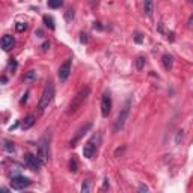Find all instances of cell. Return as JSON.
<instances>
[{
	"label": "cell",
	"mask_w": 193,
	"mask_h": 193,
	"mask_svg": "<svg viewBox=\"0 0 193 193\" xmlns=\"http://www.w3.org/2000/svg\"><path fill=\"white\" fill-rule=\"evenodd\" d=\"M168 39H169L171 42L174 41V33H172V32H171V33H168Z\"/></svg>",
	"instance_id": "33"
},
{
	"label": "cell",
	"mask_w": 193,
	"mask_h": 193,
	"mask_svg": "<svg viewBox=\"0 0 193 193\" xmlns=\"http://www.w3.org/2000/svg\"><path fill=\"white\" fill-rule=\"evenodd\" d=\"M82 192H83V193H89V192H91V184H89V181H85V183L82 184Z\"/></svg>",
	"instance_id": "23"
},
{
	"label": "cell",
	"mask_w": 193,
	"mask_h": 193,
	"mask_svg": "<svg viewBox=\"0 0 193 193\" xmlns=\"http://www.w3.org/2000/svg\"><path fill=\"white\" fill-rule=\"evenodd\" d=\"M42 21H44V24H45V26H47L50 30H54V29H56L53 17H50V15H44V17H42Z\"/></svg>",
	"instance_id": "15"
},
{
	"label": "cell",
	"mask_w": 193,
	"mask_h": 193,
	"mask_svg": "<svg viewBox=\"0 0 193 193\" xmlns=\"http://www.w3.org/2000/svg\"><path fill=\"white\" fill-rule=\"evenodd\" d=\"M53 97H54V83L52 80H48L44 86V91L41 94V98H39V103H38V110L39 113H44V110L50 106Z\"/></svg>",
	"instance_id": "2"
},
{
	"label": "cell",
	"mask_w": 193,
	"mask_h": 193,
	"mask_svg": "<svg viewBox=\"0 0 193 193\" xmlns=\"http://www.w3.org/2000/svg\"><path fill=\"white\" fill-rule=\"evenodd\" d=\"M33 124H35V116H33V115H29V116H26L24 121L21 122V128H23V130H29L30 127H33Z\"/></svg>",
	"instance_id": "14"
},
{
	"label": "cell",
	"mask_w": 193,
	"mask_h": 193,
	"mask_svg": "<svg viewBox=\"0 0 193 193\" xmlns=\"http://www.w3.org/2000/svg\"><path fill=\"white\" fill-rule=\"evenodd\" d=\"M27 95H29V91H27V92H26V94L23 95V98H21V101H20L21 104H23V103H26V100H27Z\"/></svg>",
	"instance_id": "31"
},
{
	"label": "cell",
	"mask_w": 193,
	"mask_h": 193,
	"mask_svg": "<svg viewBox=\"0 0 193 193\" xmlns=\"http://www.w3.org/2000/svg\"><path fill=\"white\" fill-rule=\"evenodd\" d=\"M139 192H148V187L142 184V186H139Z\"/></svg>",
	"instance_id": "32"
},
{
	"label": "cell",
	"mask_w": 193,
	"mask_h": 193,
	"mask_svg": "<svg viewBox=\"0 0 193 193\" xmlns=\"http://www.w3.org/2000/svg\"><path fill=\"white\" fill-rule=\"evenodd\" d=\"M9 68H11V71H12V72H14L15 70H17V62H15L14 59H12V62L9 64Z\"/></svg>",
	"instance_id": "28"
},
{
	"label": "cell",
	"mask_w": 193,
	"mask_h": 193,
	"mask_svg": "<svg viewBox=\"0 0 193 193\" xmlns=\"http://www.w3.org/2000/svg\"><path fill=\"white\" fill-rule=\"evenodd\" d=\"M77 168H79V163L75 158H71L70 160V171L71 172H77Z\"/></svg>",
	"instance_id": "21"
},
{
	"label": "cell",
	"mask_w": 193,
	"mask_h": 193,
	"mask_svg": "<svg viewBox=\"0 0 193 193\" xmlns=\"http://www.w3.org/2000/svg\"><path fill=\"white\" fill-rule=\"evenodd\" d=\"M101 115H103V118H107L109 115H110V112H112V98H110V94L109 92H104L103 95H101Z\"/></svg>",
	"instance_id": "9"
},
{
	"label": "cell",
	"mask_w": 193,
	"mask_h": 193,
	"mask_svg": "<svg viewBox=\"0 0 193 193\" xmlns=\"http://www.w3.org/2000/svg\"><path fill=\"white\" fill-rule=\"evenodd\" d=\"M143 12L148 17L152 15V12H154V2L152 0H143Z\"/></svg>",
	"instance_id": "12"
},
{
	"label": "cell",
	"mask_w": 193,
	"mask_h": 193,
	"mask_svg": "<svg viewBox=\"0 0 193 193\" xmlns=\"http://www.w3.org/2000/svg\"><path fill=\"white\" fill-rule=\"evenodd\" d=\"M183 141V130H179L175 136V145H179V142Z\"/></svg>",
	"instance_id": "25"
},
{
	"label": "cell",
	"mask_w": 193,
	"mask_h": 193,
	"mask_svg": "<svg viewBox=\"0 0 193 193\" xmlns=\"http://www.w3.org/2000/svg\"><path fill=\"white\" fill-rule=\"evenodd\" d=\"M30 184H32V179H30V178H27V176H23V175L12 176V179H11V187H12V189H15V190L27 189Z\"/></svg>",
	"instance_id": "6"
},
{
	"label": "cell",
	"mask_w": 193,
	"mask_h": 193,
	"mask_svg": "<svg viewBox=\"0 0 193 193\" xmlns=\"http://www.w3.org/2000/svg\"><path fill=\"white\" fill-rule=\"evenodd\" d=\"M14 44H15V39H14L11 35H5L2 39H0V45H2L3 50H11Z\"/></svg>",
	"instance_id": "11"
},
{
	"label": "cell",
	"mask_w": 193,
	"mask_h": 193,
	"mask_svg": "<svg viewBox=\"0 0 193 193\" xmlns=\"http://www.w3.org/2000/svg\"><path fill=\"white\" fill-rule=\"evenodd\" d=\"M71 64H72V59H67L60 67H59V71H57V77H59V80L64 83V82H67L68 80V77H70L71 74Z\"/></svg>",
	"instance_id": "8"
},
{
	"label": "cell",
	"mask_w": 193,
	"mask_h": 193,
	"mask_svg": "<svg viewBox=\"0 0 193 193\" xmlns=\"http://www.w3.org/2000/svg\"><path fill=\"white\" fill-rule=\"evenodd\" d=\"M89 94H91V88L85 86V88H82L75 94V97H72L70 106H68V115H74L75 112H79V109H82V106L85 104V101L88 100Z\"/></svg>",
	"instance_id": "1"
},
{
	"label": "cell",
	"mask_w": 193,
	"mask_h": 193,
	"mask_svg": "<svg viewBox=\"0 0 193 193\" xmlns=\"http://www.w3.org/2000/svg\"><path fill=\"white\" fill-rule=\"evenodd\" d=\"M64 17H65V21H67V23H71V21L74 20V9H67L65 14H64Z\"/></svg>",
	"instance_id": "19"
},
{
	"label": "cell",
	"mask_w": 193,
	"mask_h": 193,
	"mask_svg": "<svg viewBox=\"0 0 193 193\" xmlns=\"http://www.w3.org/2000/svg\"><path fill=\"white\" fill-rule=\"evenodd\" d=\"M24 164H26L29 169H32V171H39L44 163L39 160L38 156H33V154L27 152V154H24Z\"/></svg>",
	"instance_id": "7"
},
{
	"label": "cell",
	"mask_w": 193,
	"mask_h": 193,
	"mask_svg": "<svg viewBox=\"0 0 193 193\" xmlns=\"http://www.w3.org/2000/svg\"><path fill=\"white\" fill-rule=\"evenodd\" d=\"M161 60H163V65H164V70H171L172 68V65H174V57L171 56V54H163L161 56Z\"/></svg>",
	"instance_id": "13"
},
{
	"label": "cell",
	"mask_w": 193,
	"mask_h": 193,
	"mask_svg": "<svg viewBox=\"0 0 193 193\" xmlns=\"http://www.w3.org/2000/svg\"><path fill=\"white\" fill-rule=\"evenodd\" d=\"M80 42H82V44H86V42H88V33H80Z\"/></svg>",
	"instance_id": "26"
},
{
	"label": "cell",
	"mask_w": 193,
	"mask_h": 193,
	"mask_svg": "<svg viewBox=\"0 0 193 193\" xmlns=\"http://www.w3.org/2000/svg\"><path fill=\"white\" fill-rule=\"evenodd\" d=\"M47 5L52 9H59L64 5V0H47Z\"/></svg>",
	"instance_id": "16"
},
{
	"label": "cell",
	"mask_w": 193,
	"mask_h": 193,
	"mask_svg": "<svg viewBox=\"0 0 193 193\" xmlns=\"http://www.w3.org/2000/svg\"><path fill=\"white\" fill-rule=\"evenodd\" d=\"M94 29H95V30H103L101 23H94Z\"/></svg>",
	"instance_id": "30"
},
{
	"label": "cell",
	"mask_w": 193,
	"mask_h": 193,
	"mask_svg": "<svg viewBox=\"0 0 193 193\" xmlns=\"http://www.w3.org/2000/svg\"><path fill=\"white\" fill-rule=\"evenodd\" d=\"M24 80H26V82H32V80H36V71H33V70L27 71V72L24 74Z\"/></svg>",
	"instance_id": "17"
},
{
	"label": "cell",
	"mask_w": 193,
	"mask_h": 193,
	"mask_svg": "<svg viewBox=\"0 0 193 193\" xmlns=\"http://www.w3.org/2000/svg\"><path fill=\"white\" fill-rule=\"evenodd\" d=\"M130 109H131V98H127V100H125V104L122 106L121 112H119L118 116H116V121L113 124V131H115V133H119L124 128L125 121H127V118H128V115H130Z\"/></svg>",
	"instance_id": "4"
},
{
	"label": "cell",
	"mask_w": 193,
	"mask_h": 193,
	"mask_svg": "<svg viewBox=\"0 0 193 193\" xmlns=\"http://www.w3.org/2000/svg\"><path fill=\"white\" fill-rule=\"evenodd\" d=\"M134 42H136V44H142V42H143V35L137 32V33L134 35Z\"/></svg>",
	"instance_id": "24"
},
{
	"label": "cell",
	"mask_w": 193,
	"mask_h": 193,
	"mask_svg": "<svg viewBox=\"0 0 193 193\" xmlns=\"http://www.w3.org/2000/svg\"><path fill=\"white\" fill-rule=\"evenodd\" d=\"M38 157L42 163H47L50 160V133L45 131L38 142Z\"/></svg>",
	"instance_id": "3"
},
{
	"label": "cell",
	"mask_w": 193,
	"mask_h": 193,
	"mask_svg": "<svg viewBox=\"0 0 193 193\" xmlns=\"http://www.w3.org/2000/svg\"><path fill=\"white\" fill-rule=\"evenodd\" d=\"M15 29H17V32H24V30L27 29V24H26V23H17V24H15Z\"/></svg>",
	"instance_id": "22"
},
{
	"label": "cell",
	"mask_w": 193,
	"mask_h": 193,
	"mask_svg": "<svg viewBox=\"0 0 193 193\" xmlns=\"http://www.w3.org/2000/svg\"><path fill=\"white\" fill-rule=\"evenodd\" d=\"M6 82H8V80H6L5 77H3V79H0V85H2V83H6Z\"/></svg>",
	"instance_id": "34"
},
{
	"label": "cell",
	"mask_w": 193,
	"mask_h": 193,
	"mask_svg": "<svg viewBox=\"0 0 193 193\" xmlns=\"http://www.w3.org/2000/svg\"><path fill=\"white\" fill-rule=\"evenodd\" d=\"M5 149L9 151V152H14V151H15V145H14V142L5 141Z\"/></svg>",
	"instance_id": "20"
},
{
	"label": "cell",
	"mask_w": 193,
	"mask_h": 193,
	"mask_svg": "<svg viewBox=\"0 0 193 193\" xmlns=\"http://www.w3.org/2000/svg\"><path fill=\"white\" fill-rule=\"evenodd\" d=\"M107 189H109V178H104V183H103L101 190H107Z\"/></svg>",
	"instance_id": "29"
},
{
	"label": "cell",
	"mask_w": 193,
	"mask_h": 193,
	"mask_svg": "<svg viewBox=\"0 0 193 193\" xmlns=\"http://www.w3.org/2000/svg\"><path fill=\"white\" fill-rule=\"evenodd\" d=\"M98 141H100V136H98V134H94V136H91V139L85 143V146H83V156H85V158H92L95 156L97 146H98Z\"/></svg>",
	"instance_id": "5"
},
{
	"label": "cell",
	"mask_w": 193,
	"mask_h": 193,
	"mask_svg": "<svg viewBox=\"0 0 193 193\" xmlns=\"http://www.w3.org/2000/svg\"><path fill=\"white\" fill-rule=\"evenodd\" d=\"M41 48H42L44 52H47V50L50 48V42H48V41H44V42H42V45H41Z\"/></svg>",
	"instance_id": "27"
},
{
	"label": "cell",
	"mask_w": 193,
	"mask_h": 193,
	"mask_svg": "<svg viewBox=\"0 0 193 193\" xmlns=\"http://www.w3.org/2000/svg\"><path fill=\"white\" fill-rule=\"evenodd\" d=\"M145 56H137V59H136V68L137 70H143V67H145Z\"/></svg>",
	"instance_id": "18"
},
{
	"label": "cell",
	"mask_w": 193,
	"mask_h": 193,
	"mask_svg": "<svg viewBox=\"0 0 193 193\" xmlns=\"http://www.w3.org/2000/svg\"><path fill=\"white\" fill-rule=\"evenodd\" d=\"M91 128H92V122H88L86 125H82V127H80V128L77 130L75 136H74V137L71 139V142H70V146H72V148H74V146H77V143H79V142H80L82 139H83V136H85V134L88 133V131L91 130Z\"/></svg>",
	"instance_id": "10"
}]
</instances>
